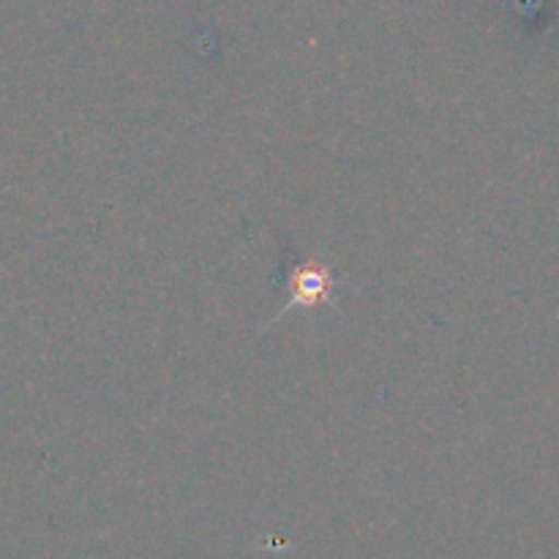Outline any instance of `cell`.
<instances>
[{
  "instance_id": "obj_1",
  "label": "cell",
  "mask_w": 559,
  "mask_h": 559,
  "mask_svg": "<svg viewBox=\"0 0 559 559\" xmlns=\"http://www.w3.org/2000/svg\"><path fill=\"white\" fill-rule=\"evenodd\" d=\"M284 276H287V304L282 306L278 314H287L295 306H320L328 304L333 298V289H336V278H333L331 267L311 265L304 260H289L284 267Z\"/></svg>"
}]
</instances>
